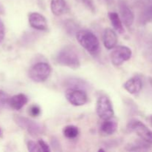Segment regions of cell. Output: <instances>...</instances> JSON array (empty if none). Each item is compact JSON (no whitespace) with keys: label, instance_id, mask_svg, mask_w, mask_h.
Masks as SVG:
<instances>
[{"label":"cell","instance_id":"44dd1931","mask_svg":"<svg viewBox=\"0 0 152 152\" xmlns=\"http://www.w3.org/2000/svg\"><path fill=\"white\" fill-rule=\"evenodd\" d=\"M80 2L83 3V5H84L86 8L88 9L89 10H91V11L93 12V13L95 11V6L91 0H80Z\"/></svg>","mask_w":152,"mask_h":152},{"label":"cell","instance_id":"52a82bcc","mask_svg":"<svg viewBox=\"0 0 152 152\" xmlns=\"http://www.w3.org/2000/svg\"><path fill=\"white\" fill-rule=\"evenodd\" d=\"M65 98L74 106H82L88 102V95L83 88H69L65 91Z\"/></svg>","mask_w":152,"mask_h":152},{"label":"cell","instance_id":"9c48e42d","mask_svg":"<svg viewBox=\"0 0 152 152\" xmlns=\"http://www.w3.org/2000/svg\"><path fill=\"white\" fill-rule=\"evenodd\" d=\"M119 13L120 18L127 28H131L134 22V14L129 6L123 0H120L118 2Z\"/></svg>","mask_w":152,"mask_h":152},{"label":"cell","instance_id":"f546056e","mask_svg":"<svg viewBox=\"0 0 152 152\" xmlns=\"http://www.w3.org/2000/svg\"><path fill=\"white\" fill-rule=\"evenodd\" d=\"M0 134H1V129H0Z\"/></svg>","mask_w":152,"mask_h":152},{"label":"cell","instance_id":"f1b7e54d","mask_svg":"<svg viewBox=\"0 0 152 152\" xmlns=\"http://www.w3.org/2000/svg\"><path fill=\"white\" fill-rule=\"evenodd\" d=\"M150 83H151V85L152 86V78L150 79Z\"/></svg>","mask_w":152,"mask_h":152},{"label":"cell","instance_id":"2e32d148","mask_svg":"<svg viewBox=\"0 0 152 152\" xmlns=\"http://www.w3.org/2000/svg\"><path fill=\"white\" fill-rule=\"evenodd\" d=\"M117 126L118 125L117 122L109 119V120H104L103 123L101 124L100 131L104 134L111 135L115 133L117 129Z\"/></svg>","mask_w":152,"mask_h":152},{"label":"cell","instance_id":"5b68a950","mask_svg":"<svg viewBox=\"0 0 152 152\" xmlns=\"http://www.w3.org/2000/svg\"><path fill=\"white\" fill-rule=\"evenodd\" d=\"M127 129L136 133L144 142L152 144V131L140 120L136 119L130 120L127 125Z\"/></svg>","mask_w":152,"mask_h":152},{"label":"cell","instance_id":"3957f363","mask_svg":"<svg viewBox=\"0 0 152 152\" xmlns=\"http://www.w3.org/2000/svg\"><path fill=\"white\" fill-rule=\"evenodd\" d=\"M51 74V67L48 63L44 62H37L30 68L28 76L35 83H44Z\"/></svg>","mask_w":152,"mask_h":152},{"label":"cell","instance_id":"603a6c76","mask_svg":"<svg viewBox=\"0 0 152 152\" xmlns=\"http://www.w3.org/2000/svg\"><path fill=\"white\" fill-rule=\"evenodd\" d=\"M74 26H77V24L72 20H68V22H66V25H65L67 31H68V33H71V34L74 33V31H76V30H77L76 28H72V27Z\"/></svg>","mask_w":152,"mask_h":152},{"label":"cell","instance_id":"ac0fdd59","mask_svg":"<svg viewBox=\"0 0 152 152\" xmlns=\"http://www.w3.org/2000/svg\"><path fill=\"white\" fill-rule=\"evenodd\" d=\"M145 147H146V145H145L144 143H142L140 142H135L128 144L126 147V149L129 151H141Z\"/></svg>","mask_w":152,"mask_h":152},{"label":"cell","instance_id":"8992f818","mask_svg":"<svg viewBox=\"0 0 152 152\" xmlns=\"http://www.w3.org/2000/svg\"><path fill=\"white\" fill-rule=\"evenodd\" d=\"M13 120L19 127L26 129L27 132L32 136H38L44 132L42 126L33 121L31 119L21 116H15Z\"/></svg>","mask_w":152,"mask_h":152},{"label":"cell","instance_id":"5bb4252c","mask_svg":"<svg viewBox=\"0 0 152 152\" xmlns=\"http://www.w3.org/2000/svg\"><path fill=\"white\" fill-rule=\"evenodd\" d=\"M28 97L23 94H18L9 99L8 105L14 110H20L28 102Z\"/></svg>","mask_w":152,"mask_h":152},{"label":"cell","instance_id":"d4e9b609","mask_svg":"<svg viewBox=\"0 0 152 152\" xmlns=\"http://www.w3.org/2000/svg\"><path fill=\"white\" fill-rule=\"evenodd\" d=\"M5 36V27L2 21L0 19V43L4 40Z\"/></svg>","mask_w":152,"mask_h":152},{"label":"cell","instance_id":"8fae6325","mask_svg":"<svg viewBox=\"0 0 152 152\" xmlns=\"http://www.w3.org/2000/svg\"><path fill=\"white\" fill-rule=\"evenodd\" d=\"M102 40H103L104 46L108 50L114 49L117 46V42H118V39H117V35L116 32L114 30L109 28H106L104 31Z\"/></svg>","mask_w":152,"mask_h":152},{"label":"cell","instance_id":"6da1fadb","mask_svg":"<svg viewBox=\"0 0 152 152\" xmlns=\"http://www.w3.org/2000/svg\"><path fill=\"white\" fill-rule=\"evenodd\" d=\"M79 44L92 56H96L99 51V42L94 33L88 30H80L76 34Z\"/></svg>","mask_w":152,"mask_h":152},{"label":"cell","instance_id":"4fadbf2b","mask_svg":"<svg viewBox=\"0 0 152 152\" xmlns=\"http://www.w3.org/2000/svg\"><path fill=\"white\" fill-rule=\"evenodd\" d=\"M123 88L131 94H137L142 90V80L138 77H132L124 83Z\"/></svg>","mask_w":152,"mask_h":152},{"label":"cell","instance_id":"9a60e30c","mask_svg":"<svg viewBox=\"0 0 152 152\" xmlns=\"http://www.w3.org/2000/svg\"><path fill=\"white\" fill-rule=\"evenodd\" d=\"M108 16L114 30L119 34H123L125 32V29L123 27V22L120 18V14L116 12H109L108 13Z\"/></svg>","mask_w":152,"mask_h":152},{"label":"cell","instance_id":"7c38bea8","mask_svg":"<svg viewBox=\"0 0 152 152\" xmlns=\"http://www.w3.org/2000/svg\"><path fill=\"white\" fill-rule=\"evenodd\" d=\"M50 10L56 16H60L69 12V7L65 0H51Z\"/></svg>","mask_w":152,"mask_h":152},{"label":"cell","instance_id":"30bf717a","mask_svg":"<svg viewBox=\"0 0 152 152\" xmlns=\"http://www.w3.org/2000/svg\"><path fill=\"white\" fill-rule=\"evenodd\" d=\"M28 22L31 28L38 31H46L48 29L47 19L42 14L37 12H32L28 15Z\"/></svg>","mask_w":152,"mask_h":152},{"label":"cell","instance_id":"cb8c5ba5","mask_svg":"<svg viewBox=\"0 0 152 152\" xmlns=\"http://www.w3.org/2000/svg\"><path fill=\"white\" fill-rule=\"evenodd\" d=\"M51 145L54 151H61V145L60 144H59V140H58V139H56V137H53L51 140Z\"/></svg>","mask_w":152,"mask_h":152},{"label":"cell","instance_id":"484cf974","mask_svg":"<svg viewBox=\"0 0 152 152\" xmlns=\"http://www.w3.org/2000/svg\"><path fill=\"white\" fill-rule=\"evenodd\" d=\"M9 99H10V98L7 97V96L4 93V92L0 91V102H1V103H3L4 105V104H8Z\"/></svg>","mask_w":152,"mask_h":152},{"label":"cell","instance_id":"e0dca14e","mask_svg":"<svg viewBox=\"0 0 152 152\" xmlns=\"http://www.w3.org/2000/svg\"><path fill=\"white\" fill-rule=\"evenodd\" d=\"M63 134L68 139H75L80 134L79 129L75 126H67L63 129Z\"/></svg>","mask_w":152,"mask_h":152},{"label":"cell","instance_id":"83f0119b","mask_svg":"<svg viewBox=\"0 0 152 152\" xmlns=\"http://www.w3.org/2000/svg\"><path fill=\"white\" fill-rule=\"evenodd\" d=\"M150 122H151V126H152V116L151 117H150Z\"/></svg>","mask_w":152,"mask_h":152},{"label":"cell","instance_id":"4316f807","mask_svg":"<svg viewBox=\"0 0 152 152\" xmlns=\"http://www.w3.org/2000/svg\"><path fill=\"white\" fill-rule=\"evenodd\" d=\"M0 13H4V7H3V5L1 4V2H0Z\"/></svg>","mask_w":152,"mask_h":152},{"label":"cell","instance_id":"ba28073f","mask_svg":"<svg viewBox=\"0 0 152 152\" xmlns=\"http://www.w3.org/2000/svg\"><path fill=\"white\" fill-rule=\"evenodd\" d=\"M132 56V51L131 48L124 45L116 46L110 54L111 62L115 66L123 65L125 62L129 60Z\"/></svg>","mask_w":152,"mask_h":152},{"label":"cell","instance_id":"ffe728a7","mask_svg":"<svg viewBox=\"0 0 152 152\" xmlns=\"http://www.w3.org/2000/svg\"><path fill=\"white\" fill-rule=\"evenodd\" d=\"M27 147L28 150L31 152H39L41 151V149L39 148L38 142H35L32 140H29L27 142Z\"/></svg>","mask_w":152,"mask_h":152},{"label":"cell","instance_id":"7402d4cb","mask_svg":"<svg viewBox=\"0 0 152 152\" xmlns=\"http://www.w3.org/2000/svg\"><path fill=\"white\" fill-rule=\"evenodd\" d=\"M38 144L39 145V148L41 149V151L43 152H50L51 150H50V146L47 144V142H45L43 140H39L38 141Z\"/></svg>","mask_w":152,"mask_h":152},{"label":"cell","instance_id":"7a4b0ae2","mask_svg":"<svg viewBox=\"0 0 152 152\" xmlns=\"http://www.w3.org/2000/svg\"><path fill=\"white\" fill-rule=\"evenodd\" d=\"M55 60L62 66L68 67L71 69H77L80 67V60L75 50L71 47L67 46L56 54Z\"/></svg>","mask_w":152,"mask_h":152},{"label":"cell","instance_id":"d6986e66","mask_svg":"<svg viewBox=\"0 0 152 152\" xmlns=\"http://www.w3.org/2000/svg\"><path fill=\"white\" fill-rule=\"evenodd\" d=\"M28 113L31 116L37 117L41 114V108L37 105H32L28 108Z\"/></svg>","mask_w":152,"mask_h":152},{"label":"cell","instance_id":"277c9868","mask_svg":"<svg viewBox=\"0 0 152 152\" xmlns=\"http://www.w3.org/2000/svg\"><path fill=\"white\" fill-rule=\"evenodd\" d=\"M96 111L98 117L102 120L111 119L114 115L112 102L105 95L100 96L97 99L96 105Z\"/></svg>","mask_w":152,"mask_h":152}]
</instances>
